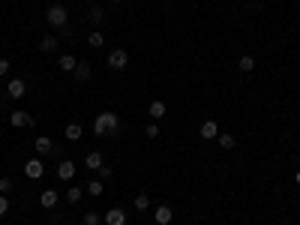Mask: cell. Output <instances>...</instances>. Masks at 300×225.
I'll list each match as a JSON object with an SVG mask.
<instances>
[{
  "mask_svg": "<svg viewBox=\"0 0 300 225\" xmlns=\"http://www.w3.org/2000/svg\"><path fill=\"white\" fill-rule=\"evenodd\" d=\"M93 135L96 138H117L120 135V117L114 111H102L93 120Z\"/></svg>",
  "mask_w": 300,
  "mask_h": 225,
  "instance_id": "cell-1",
  "label": "cell"
},
{
  "mask_svg": "<svg viewBox=\"0 0 300 225\" xmlns=\"http://www.w3.org/2000/svg\"><path fill=\"white\" fill-rule=\"evenodd\" d=\"M45 21H48L54 30H63V27L69 24V12H66V6H63V3H54V6H48V12H45Z\"/></svg>",
  "mask_w": 300,
  "mask_h": 225,
  "instance_id": "cell-2",
  "label": "cell"
},
{
  "mask_svg": "<svg viewBox=\"0 0 300 225\" xmlns=\"http://www.w3.org/2000/svg\"><path fill=\"white\" fill-rule=\"evenodd\" d=\"M105 66H108L111 72H123V69L129 66V54H126V48H114V51H108Z\"/></svg>",
  "mask_w": 300,
  "mask_h": 225,
  "instance_id": "cell-3",
  "label": "cell"
},
{
  "mask_svg": "<svg viewBox=\"0 0 300 225\" xmlns=\"http://www.w3.org/2000/svg\"><path fill=\"white\" fill-rule=\"evenodd\" d=\"M42 174H45V162L39 156H33L30 162H24V177L27 180H42Z\"/></svg>",
  "mask_w": 300,
  "mask_h": 225,
  "instance_id": "cell-4",
  "label": "cell"
},
{
  "mask_svg": "<svg viewBox=\"0 0 300 225\" xmlns=\"http://www.w3.org/2000/svg\"><path fill=\"white\" fill-rule=\"evenodd\" d=\"M102 222L105 225H126V210L123 207H111V210H105Z\"/></svg>",
  "mask_w": 300,
  "mask_h": 225,
  "instance_id": "cell-5",
  "label": "cell"
},
{
  "mask_svg": "<svg viewBox=\"0 0 300 225\" xmlns=\"http://www.w3.org/2000/svg\"><path fill=\"white\" fill-rule=\"evenodd\" d=\"M33 147H36V153H39V156L54 153V141H51L48 135H36V138H33Z\"/></svg>",
  "mask_w": 300,
  "mask_h": 225,
  "instance_id": "cell-6",
  "label": "cell"
},
{
  "mask_svg": "<svg viewBox=\"0 0 300 225\" xmlns=\"http://www.w3.org/2000/svg\"><path fill=\"white\" fill-rule=\"evenodd\" d=\"M9 123H12L15 129H24V126H33L36 120L27 114V111H21V108H18V111H12V114H9Z\"/></svg>",
  "mask_w": 300,
  "mask_h": 225,
  "instance_id": "cell-7",
  "label": "cell"
},
{
  "mask_svg": "<svg viewBox=\"0 0 300 225\" xmlns=\"http://www.w3.org/2000/svg\"><path fill=\"white\" fill-rule=\"evenodd\" d=\"M27 93V84H24V78H12L9 84H6V96L9 99H21Z\"/></svg>",
  "mask_w": 300,
  "mask_h": 225,
  "instance_id": "cell-8",
  "label": "cell"
},
{
  "mask_svg": "<svg viewBox=\"0 0 300 225\" xmlns=\"http://www.w3.org/2000/svg\"><path fill=\"white\" fill-rule=\"evenodd\" d=\"M57 201H60L57 189H42V195H39V204H42V210H54V207H57Z\"/></svg>",
  "mask_w": 300,
  "mask_h": 225,
  "instance_id": "cell-9",
  "label": "cell"
},
{
  "mask_svg": "<svg viewBox=\"0 0 300 225\" xmlns=\"http://www.w3.org/2000/svg\"><path fill=\"white\" fill-rule=\"evenodd\" d=\"M75 81H78V84H84V81H90V75H93V69H90V63L87 60H78V66H75Z\"/></svg>",
  "mask_w": 300,
  "mask_h": 225,
  "instance_id": "cell-10",
  "label": "cell"
},
{
  "mask_svg": "<svg viewBox=\"0 0 300 225\" xmlns=\"http://www.w3.org/2000/svg\"><path fill=\"white\" fill-rule=\"evenodd\" d=\"M153 219H156V225H168V222L174 219V210H171L168 204H159V207L153 210Z\"/></svg>",
  "mask_w": 300,
  "mask_h": 225,
  "instance_id": "cell-11",
  "label": "cell"
},
{
  "mask_svg": "<svg viewBox=\"0 0 300 225\" xmlns=\"http://www.w3.org/2000/svg\"><path fill=\"white\" fill-rule=\"evenodd\" d=\"M102 162H105V159H102L99 150H90V153L84 156V168H87V171H99V168H102Z\"/></svg>",
  "mask_w": 300,
  "mask_h": 225,
  "instance_id": "cell-12",
  "label": "cell"
},
{
  "mask_svg": "<svg viewBox=\"0 0 300 225\" xmlns=\"http://www.w3.org/2000/svg\"><path fill=\"white\" fill-rule=\"evenodd\" d=\"M198 135H201V138H207V141H210V138H216V135H219L216 120H204V123L198 126Z\"/></svg>",
  "mask_w": 300,
  "mask_h": 225,
  "instance_id": "cell-13",
  "label": "cell"
},
{
  "mask_svg": "<svg viewBox=\"0 0 300 225\" xmlns=\"http://www.w3.org/2000/svg\"><path fill=\"white\" fill-rule=\"evenodd\" d=\"M57 177H60V180H72V177H75V162H72V159H63V162L57 165Z\"/></svg>",
  "mask_w": 300,
  "mask_h": 225,
  "instance_id": "cell-14",
  "label": "cell"
},
{
  "mask_svg": "<svg viewBox=\"0 0 300 225\" xmlns=\"http://www.w3.org/2000/svg\"><path fill=\"white\" fill-rule=\"evenodd\" d=\"M75 66H78V57H75V54H63L57 60V69L60 72H75Z\"/></svg>",
  "mask_w": 300,
  "mask_h": 225,
  "instance_id": "cell-15",
  "label": "cell"
},
{
  "mask_svg": "<svg viewBox=\"0 0 300 225\" xmlns=\"http://www.w3.org/2000/svg\"><path fill=\"white\" fill-rule=\"evenodd\" d=\"M147 111H150V120H162V117H165V102H162V99H153Z\"/></svg>",
  "mask_w": 300,
  "mask_h": 225,
  "instance_id": "cell-16",
  "label": "cell"
},
{
  "mask_svg": "<svg viewBox=\"0 0 300 225\" xmlns=\"http://www.w3.org/2000/svg\"><path fill=\"white\" fill-rule=\"evenodd\" d=\"M57 45H60V39H57L54 33H48V36H42V39H39V51H45V54H51Z\"/></svg>",
  "mask_w": 300,
  "mask_h": 225,
  "instance_id": "cell-17",
  "label": "cell"
},
{
  "mask_svg": "<svg viewBox=\"0 0 300 225\" xmlns=\"http://www.w3.org/2000/svg\"><path fill=\"white\" fill-rule=\"evenodd\" d=\"M63 135H66L69 141H81V135H84V129H81V123H69V126L63 129Z\"/></svg>",
  "mask_w": 300,
  "mask_h": 225,
  "instance_id": "cell-18",
  "label": "cell"
},
{
  "mask_svg": "<svg viewBox=\"0 0 300 225\" xmlns=\"http://www.w3.org/2000/svg\"><path fill=\"white\" fill-rule=\"evenodd\" d=\"M87 21H90L93 27H102V21H105V12H102V6H90V15H87Z\"/></svg>",
  "mask_w": 300,
  "mask_h": 225,
  "instance_id": "cell-19",
  "label": "cell"
},
{
  "mask_svg": "<svg viewBox=\"0 0 300 225\" xmlns=\"http://www.w3.org/2000/svg\"><path fill=\"white\" fill-rule=\"evenodd\" d=\"M237 69H240L243 75H249V72L255 69V57H249V54H243V57L237 60Z\"/></svg>",
  "mask_w": 300,
  "mask_h": 225,
  "instance_id": "cell-20",
  "label": "cell"
},
{
  "mask_svg": "<svg viewBox=\"0 0 300 225\" xmlns=\"http://www.w3.org/2000/svg\"><path fill=\"white\" fill-rule=\"evenodd\" d=\"M81 195H84L81 186H69V189H66V201H69V204H78V201H81Z\"/></svg>",
  "mask_w": 300,
  "mask_h": 225,
  "instance_id": "cell-21",
  "label": "cell"
},
{
  "mask_svg": "<svg viewBox=\"0 0 300 225\" xmlns=\"http://www.w3.org/2000/svg\"><path fill=\"white\" fill-rule=\"evenodd\" d=\"M87 45H90V48H102V45H105V36H102V30H93V33L87 36Z\"/></svg>",
  "mask_w": 300,
  "mask_h": 225,
  "instance_id": "cell-22",
  "label": "cell"
},
{
  "mask_svg": "<svg viewBox=\"0 0 300 225\" xmlns=\"http://www.w3.org/2000/svg\"><path fill=\"white\" fill-rule=\"evenodd\" d=\"M132 207H135V210H150V195H147V192H138L135 201H132Z\"/></svg>",
  "mask_w": 300,
  "mask_h": 225,
  "instance_id": "cell-23",
  "label": "cell"
},
{
  "mask_svg": "<svg viewBox=\"0 0 300 225\" xmlns=\"http://www.w3.org/2000/svg\"><path fill=\"white\" fill-rule=\"evenodd\" d=\"M216 141H219V147L222 150H231L237 141H234V135H228V132H222V135H216Z\"/></svg>",
  "mask_w": 300,
  "mask_h": 225,
  "instance_id": "cell-24",
  "label": "cell"
},
{
  "mask_svg": "<svg viewBox=\"0 0 300 225\" xmlns=\"http://www.w3.org/2000/svg\"><path fill=\"white\" fill-rule=\"evenodd\" d=\"M102 189H105L102 180H90V183H87V192H90L93 198H99V195H102Z\"/></svg>",
  "mask_w": 300,
  "mask_h": 225,
  "instance_id": "cell-25",
  "label": "cell"
},
{
  "mask_svg": "<svg viewBox=\"0 0 300 225\" xmlns=\"http://www.w3.org/2000/svg\"><path fill=\"white\" fill-rule=\"evenodd\" d=\"M84 225H102V216L96 210H84Z\"/></svg>",
  "mask_w": 300,
  "mask_h": 225,
  "instance_id": "cell-26",
  "label": "cell"
},
{
  "mask_svg": "<svg viewBox=\"0 0 300 225\" xmlns=\"http://www.w3.org/2000/svg\"><path fill=\"white\" fill-rule=\"evenodd\" d=\"M12 186H15L12 177H0V195H9V192H12Z\"/></svg>",
  "mask_w": 300,
  "mask_h": 225,
  "instance_id": "cell-27",
  "label": "cell"
},
{
  "mask_svg": "<svg viewBox=\"0 0 300 225\" xmlns=\"http://www.w3.org/2000/svg\"><path fill=\"white\" fill-rule=\"evenodd\" d=\"M9 69H12V63H9L6 57H0V78H6V75H9Z\"/></svg>",
  "mask_w": 300,
  "mask_h": 225,
  "instance_id": "cell-28",
  "label": "cell"
},
{
  "mask_svg": "<svg viewBox=\"0 0 300 225\" xmlns=\"http://www.w3.org/2000/svg\"><path fill=\"white\" fill-rule=\"evenodd\" d=\"M96 174H99V180H108L111 174H114V168H111V165H105V162H102V168H99Z\"/></svg>",
  "mask_w": 300,
  "mask_h": 225,
  "instance_id": "cell-29",
  "label": "cell"
},
{
  "mask_svg": "<svg viewBox=\"0 0 300 225\" xmlns=\"http://www.w3.org/2000/svg\"><path fill=\"white\" fill-rule=\"evenodd\" d=\"M147 138H159V126H156L153 120H150V123H147Z\"/></svg>",
  "mask_w": 300,
  "mask_h": 225,
  "instance_id": "cell-30",
  "label": "cell"
},
{
  "mask_svg": "<svg viewBox=\"0 0 300 225\" xmlns=\"http://www.w3.org/2000/svg\"><path fill=\"white\" fill-rule=\"evenodd\" d=\"M6 213H9V198L0 195V216H6Z\"/></svg>",
  "mask_w": 300,
  "mask_h": 225,
  "instance_id": "cell-31",
  "label": "cell"
},
{
  "mask_svg": "<svg viewBox=\"0 0 300 225\" xmlns=\"http://www.w3.org/2000/svg\"><path fill=\"white\" fill-rule=\"evenodd\" d=\"M294 183H297V186H300V168H297V174H294Z\"/></svg>",
  "mask_w": 300,
  "mask_h": 225,
  "instance_id": "cell-32",
  "label": "cell"
},
{
  "mask_svg": "<svg viewBox=\"0 0 300 225\" xmlns=\"http://www.w3.org/2000/svg\"><path fill=\"white\" fill-rule=\"evenodd\" d=\"M111 3H123V0H111Z\"/></svg>",
  "mask_w": 300,
  "mask_h": 225,
  "instance_id": "cell-33",
  "label": "cell"
}]
</instances>
